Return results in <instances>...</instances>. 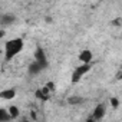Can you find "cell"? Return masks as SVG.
<instances>
[{
	"label": "cell",
	"instance_id": "6da1fadb",
	"mask_svg": "<svg viewBox=\"0 0 122 122\" xmlns=\"http://www.w3.org/2000/svg\"><path fill=\"white\" fill-rule=\"evenodd\" d=\"M25 49V40L23 37H12L5 42L3 52H5V59L6 60H13L19 53H22Z\"/></svg>",
	"mask_w": 122,
	"mask_h": 122
},
{
	"label": "cell",
	"instance_id": "7a4b0ae2",
	"mask_svg": "<svg viewBox=\"0 0 122 122\" xmlns=\"http://www.w3.org/2000/svg\"><path fill=\"white\" fill-rule=\"evenodd\" d=\"M92 66H93V63H89V65H82V63H79V65L73 69V72H72V75H71V82H72V83L81 82V79H82L85 75H88V73L91 72Z\"/></svg>",
	"mask_w": 122,
	"mask_h": 122
},
{
	"label": "cell",
	"instance_id": "3957f363",
	"mask_svg": "<svg viewBox=\"0 0 122 122\" xmlns=\"http://www.w3.org/2000/svg\"><path fill=\"white\" fill-rule=\"evenodd\" d=\"M33 62L37 63L43 71L49 66V59H47L46 50H45L42 46H37V47L35 49V53H33Z\"/></svg>",
	"mask_w": 122,
	"mask_h": 122
},
{
	"label": "cell",
	"instance_id": "277c9868",
	"mask_svg": "<svg viewBox=\"0 0 122 122\" xmlns=\"http://www.w3.org/2000/svg\"><path fill=\"white\" fill-rule=\"evenodd\" d=\"M105 115H106V105H105V103H98V105L93 108L91 118H92L95 122H99V121H102V119L105 118Z\"/></svg>",
	"mask_w": 122,
	"mask_h": 122
},
{
	"label": "cell",
	"instance_id": "5b68a950",
	"mask_svg": "<svg viewBox=\"0 0 122 122\" xmlns=\"http://www.w3.org/2000/svg\"><path fill=\"white\" fill-rule=\"evenodd\" d=\"M78 60L82 65H89L93 62V52L91 49H82L78 55Z\"/></svg>",
	"mask_w": 122,
	"mask_h": 122
},
{
	"label": "cell",
	"instance_id": "8992f818",
	"mask_svg": "<svg viewBox=\"0 0 122 122\" xmlns=\"http://www.w3.org/2000/svg\"><path fill=\"white\" fill-rule=\"evenodd\" d=\"M16 96H17V91H16L15 88H6V89H2V91H0V99H2V101L10 102V101H13Z\"/></svg>",
	"mask_w": 122,
	"mask_h": 122
},
{
	"label": "cell",
	"instance_id": "52a82bcc",
	"mask_svg": "<svg viewBox=\"0 0 122 122\" xmlns=\"http://www.w3.org/2000/svg\"><path fill=\"white\" fill-rule=\"evenodd\" d=\"M35 95H36V98L39 99V101H42V102H46V101H49L50 98H52V92L43 85L42 88H39V89H36V92H35Z\"/></svg>",
	"mask_w": 122,
	"mask_h": 122
},
{
	"label": "cell",
	"instance_id": "ba28073f",
	"mask_svg": "<svg viewBox=\"0 0 122 122\" xmlns=\"http://www.w3.org/2000/svg\"><path fill=\"white\" fill-rule=\"evenodd\" d=\"M16 22V16L13 13H5L0 16V25H2V27L5 26H10Z\"/></svg>",
	"mask_w": 122,
	"mask_h": 122
},
{
	"label": "cell",
	"instance_id": "9c48e42d",
	"mask_svg": "<svg viewBox=\"0 0 122 122\" xmlns=\"http://www.w3.org/2000/svg\"><path fill=\"white\" fill-rule=\"evenodd\" d=\"M6 111H7L10 119H17V118L20 116V109H19L17 105H9V106L6 108Z\"/></svg>",
	"mask_w": 122,
	"mask_h": 122
},
{
	"label": "cell",
	"instance_id": "30bf717a",
	"mask_svg": "<svg viewBox=\"0 0 122 122\" xmlns=\"http://www.w3.org/2000/svg\"><path fill=\"white\" fill-rule=\"evenodd\" d=\"M42 71H43V69H42L37 63H35V62H32L30 66H29V75H32V76H36V75L42 73Z\"/></svg>",
	"mask_w": 122,
	"mask_h": 122
},
{
	"label": "cell",
	"instance_id": "8fae6325",
	"mask_svg": "<svg viewBox=\"0 0 122 122\" xmlns=\"http://www.w3.org/2000/svg\"><path fill=\"white\" fill-rule=\"evenodd\" d=\"M10 116L6 111V108H0V122H9Z\"/></svg>",
	"mask_w": 122,
	"mask_h": 122
},
{
	"label": "cell",
	"instance_id": "7c38bea8",
	"mask_svg": "<svg viewBox=\"0 0 122 122\" xmlns=\"http://www.w3.org/2000/svg\"><path fill=\"white\" fill-rule=\"evenodd\" d=\"M82 101H83V99L79 98V96H72V98L69 99V103H71V105H79Z\"/></svg>",
	"mask_w": 122,
	"mask_h": 122
},
{
	"label": "cell",
	"instance_id": "4fadbf2b",
	"mask_svg": "<svg viewBox=\"0 0 122 122\" xmlns=\"http://www.w3.org/2000/svg\"><path fill=\"white\" fill-rule=\"evenodd\" d=\"M45 86H46V88H47V89H49V91H50L52 93H55V91H56V85H55V83H53L52 81L46 82V83H45Z\"/></svg>",
	"mask_w": 122,
	"mask_h": 122
},
{
	"label": "cell",
	"instance_id": "5bb4252c",
	"mask_svg": "<svg viewBox=\"0 0 122 122\" xmlns=\"http://www.w3.org/2000/svg\"><path fill=\"white\" fill-rule=\"evenodd\" d=\"M111 106H112L113 109H118V108H119V99H118L116 96L111 98Z\"/></svg>",
	"mask_w": 122,
	"mask_h": 122
},
{
	"label": "cell",
	"instance_id": "9a60e30c",
	"mask_svg": "<svg viewBox=\"0 0 122 122\" xmlns=\"http://www.w3.org/2000/svg\"><path fill=\"white\" fill-rule=\"evenodd\" d=\"M5 36H6V29H5V27H2V29H0V40L5 39Z\"/></svg>",
	"mask_w": 122,
	"mask_h": 122
},
{
	"label": "cell",
	"instance_id": "2e32d148",
	"mask_svg": "<svg viewBox=\"0 0 122 122\" xmlns=\"http://www.w3.org/2000/svg\"><path fill=\"white\" fill-rule=\"evenodd\" d=\"M0 29H2V25H0Z\"/></svg>",
	"mask_w": 122,
	"mask_h": 122
}]
</instances>
